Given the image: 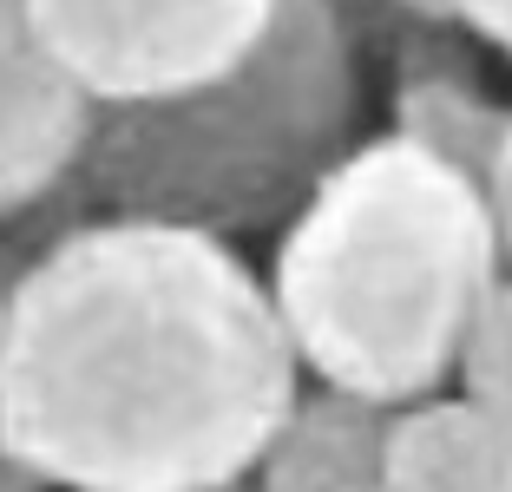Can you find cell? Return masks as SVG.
<instances>
[{
    "label": "cell",
    "mask_w": 512,
    "mask_h": 492,
    "mask_svg": "<svg viewBox=\"0 0 512 492\" xmlns=\"http://www.w3.org/2000/svg\"><path fill=\"white\" fill-rule=\"evenodd\" d=\"M486 197H493L499 243H506V263H512V125H506V145H499V164H493V178H486Z\"/></svg>",
    "instance_id": "cell-11"
},
{
    "label": "cell",
    "mask_w": 512,
    "mask_h": 492,
    "mask_svg": "<svg viewBox=\"0 0 512 492\" xmlns=\"http://www.w3.org/2000/svg\"><path fill=\"white\" fill-rule=\"evenodd\" d=\"M388 7H401L414 20H434V27H453V0H388Z\"/></svg>",
    "instance_id": "cell-12"
},
{
    "label": "cell",
    "mask_w": 512,
    "mask_h": 492,
    "mask_svg": "<svg viewBox=\"0 0 512 492\" xmlns=\"http://www.w3.org/2000/svg\"><path fill=\"white\" fill-rule=\"evenodd\" d=\"M302 361L230 237L86 217L27 243L0 322V440L53 492L250 479Z\"/></svg>",
    "instance_id": "cell-1"
},
{
    "label": "cell",
    "mask_w": 512,
    "mask_h": 492,
    "mask_svg": "<svg viewBox=\"0 0 512 492\" xmlns=\"http://www.w3.org/2000/svg\"><path fill=\"white\" fill-rule=\"evenodd\" d=\"M355 40L335 0H283L237 73L171 99L92 105L66 178L0 237L27 250L86 217H158L211 237L276 230L355 145Z\"/></svg>",
    "instance_id": "cell-3"
},
{
    "label": "cell",
    "mask_w": 512,
    "mask_h": 492,
    "mask_svg": "<svg viewBox=\"0 0 512 492\" xmlns=\"http://www.w3.org/2000/svg\"><path fill=\"white\" fill-rule=\"evenodd\" d=\"M506 269L486 184L388 132L355 138L283 217L270 296L309 381L401 407L453 381Z\"/></svg>",
    "instance_id": "cell-2"
},
{
    "label": "cell",
    "mask_w": 512,
    "mask_h": 492,
    "mask_svg": "<svg viewBox=\"0 0 512 492\" xmlns=\"http://www.w3.org/2000/svg\"><path fill=\"white\" fill-rule=\"evenodd\" d=\"M453 27H467L473 40L499 46L512 60V0H453Z\"/></svg>",
    "instance_id": "cell-10"
},
{
    "label": "cell",
    "mask_w": 512,
    "mask_h": 492,
    "mask_svg": "<svg viewBox=\"0 0 512 492\" xmlns=\"http://www.w3.org/2000/svg\"><path fill=\"white\" fill-rule=\"evenodd\" d=\"M355 492H388V486H381V479H375V486H355Z\"/></svg>",
    "instance_id": "cell-16"
},
{
    "label": "cell",
    "mask_w": 512,
    "mask_h": 492,
    "mask_svg": "<svg viewBox=\"0 0 512 492\" xmlns=\"http://www.w3.org/2000/svg\"><path fill=\"white\" fill-rule=\"evenodd\" d=\"M7 283H14V276H0V322H7Z\"/></svg>",
    "instance_id": "cell-15"
},
{
    "label": "cell",
    "mask_w": 512,
    "mask_h": 492,
    "mask_svg": "<svg viewBox=\"0 0 512 492\" xmlns=\"http://www.w3.org/2000/svg\"><path fill=\"white\" fill-rule=\"evenodd\" d=\"M512 105H499L493 92L480 86L460 66H414L401 73V92H394V132L414 138L421 151L447 158L453 171L467 178H493L499 145H506Z\"/></svg>",
    "instance_id": "cell-8"
},
{
    "label": "cell",
    "mask_w": 512,
    "mask_h": 492,
    "mask_svg": "<svg viewBox=\"0 0 512 492\" xmlns=\"http://www.w3.org/2000/svg\"><path fill=\"white\" fill-rule=\"evenodd\" d=\"M283 0H27L33 33L86 105L171 99L237 73Z\"/></svg>",
    "instance_id": "cell-4"
},
{
    "label": "cell",
    "mask_w": 512,
    "mask_h": 492,
    "mask_svg": "<svg viewBox=\"0 0 512 492\" xmlns=\"http://www.w3.org/2000/svg\"><path fill=\"white\" fill-rule=\"evenodd\" d=\"M388 401H368L355 388H296L276 433L256 453V492H355L381 479L388 447Z\"/></svg>",
    "instance_id": "cell-7"
},
{
    "label": "cell",
    "mask_w": 512,
    "mask_h": 492,
    "mask_svg": "<svg viewBox=\"0 0 512 492\" xmlns=\"http://www.w3.org/2000/svg\"><path fill=\"white\" fill-rule=\"evenodd\" d=\"M86 112V92L33 33L27 0H0V230L20 224L66 178Z\"/></svg>",
    "instance_id": "cell-5"
},
{
    "label": "cell",
    "mask_w": 512,
    "mask_h": 492,
    "mask_svg": "<svg viewBox=\"0 0 512 492\" xmlns=\"http://www.w3.org/2000/svg\"><path fill=\"white\" fill-rule=\"evenodd\" d=\"M388 492H512V420L467 388L421 394L388 414L381 447Z\"/></svg>",
    "instance_id": "cell-6"
},
{
    "label": "cell",
    "mask_w": 512,
    "mask_h": 492,
    "mask_svg": "<svg viewBox=\"0 0 512 492\" xmlns=\"http://www.w3.org/2000/svg\"><path fill=\"white\" fill-rule=\"evenodd\" d=\"M204 492H256V479H224V486H204Z\"/></svg>",
    "instance_id": "cell-14"
},
{
    "label": "cell",
    "mask_w": 512,
    "mask_h": 492,
    "mask_svg": "<svg viewBox=\"0 0 512 492\" xmlns=\"http://www.w3.org/2000/svg\"><path fill=\"white\" fill-rule=\"evenodd\" d=\"M453 381H460L473 401H486L493 414L512 420V269L493 283V296H486L480 315H473Z\"/></svg>",
    "instance_id": "cell-9"
},
{
    "label": "cell",
    "mask_w": 512,
    "mask_h": 492,
    "mask_svg": "<svg viewBox=\"0 0 512 492\" xmlns=\"http://www.w3.org/2000/svg\"><path fill=\"white\" fill-rule=\"evenodd\" d=\"M0 492H40L27 473H20V460L7 453V440H0Z\"/></svg>",
    "instance_id": "cell-13"
}]
</instances>
